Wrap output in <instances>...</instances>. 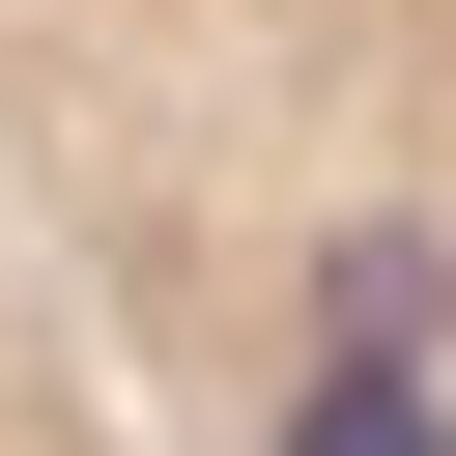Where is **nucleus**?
<instances>
[{
  "instance_id": "f03ea898",
  "label": "nucleus",
  "mask_w": 456,
  "mask_h": 456,
  "mask_svg": "<svg viewBox=\"0 0 456 456\" xmlns=\"http://www.w3.org/2000/svg\"><path fill=\"white\" fill-rule=\"evenodd\" d=\"M314 456H456V0H399V171H370V314Z\"/></svg>"
},
{
  "instance_id": "f257e3e1",
  "label": "nucleus",
  "mask_w": 456,
  "mask_h": 456,
  "mask_svg": "<svg viewBox=\"0 0 456 456\" xmlns=\"http://www.w3.org/2000/svg\"><path fill=\"white\" fill-rule=\"evenodd\" d=\"M0 456H228V0H0Z\"/></svg>"
}]
</instances>
